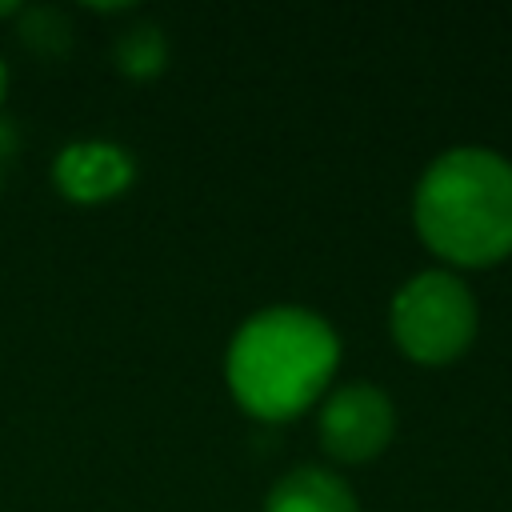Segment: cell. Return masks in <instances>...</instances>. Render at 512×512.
I'll return each mask as SVG.
<instances>
[{
  "instance_id": "1",
  "label": "cell",
  "mask_w": 512,
  "mask_h": 512,
  "mask_svg": "<svg viewBox=\"0 0 512 512\" xmlns=\"http://www.w3.org/2000/svg\"><path fill=\"white\" fill-rule=\"evenodd\" d=\"M412 216L432 252L452 264H492L512 252V160L464 144L440 152L412 196Z\"/></svg>"
},
{
  "instance_id": "2",
  "label": "cell",
  "mask_w": 512,
  "mask_h": 512,
  "mask_svg": "<svg viewBox=\"0 0 512 512\" xmlns=\"http://www.w3.org/2000/svg\"><path fill=\"white\" fill-rule=\"evenodd\" d=\"M336 360L340 340L324 316L276 304L236 328L228 344V384L248 412L284 420L324 392Z\"/></svg>"
},
{
  "instance_id": "3",
  "label": "cell",
  "mask_w": 512,
  "mask_h": 512,
  "mask_svg": "<svg viewBox=\"0 0 512 512\" xmlns=\"http://www.w3.org/2000/svg\"><path fill=\"white\" fill-rule=\"evenodd\" d=\"M392 336L420 364L456 360L476 336V300L444 268H424L392 296Z\"/></svg>"
},
{
  "instance_id": "4",
  "label": "cell",
  "mask_w": 512,
  "mask_h": 512,
  "mask_svg": "<svg viewBox=\"0 0 512 512\" xmlns=\"http://www.w3.org/2000/svg\"><path fill=\"white\" fill-rule=\"evenodd\" d=\"M396 428V408L388 392L368 380L336 388L320 408V440L340 460H372Z\"/></svg>"
},
{
  "instance_id": "5",
  "label": "cell",
  "mask_w": 512,
  "mask_h": 512,
  "mask_svg": "<svg viewBox=\"0 0 512 512\" xmlns=\"http://www.w3.org/2000/svg\"><path fill=\"white\" fill-rule=\"evenodd\" d=\"M136 176L132 152L116 140H72L56 156V184L68 200L100 204L120 196Z\"/></svg>"
},
{
  "instance_id": "6",
  "label": "cell",
  "mask_w": 512,
  "mask_h": 512,
  "mask_svg": "<svg viewBox=\"0 0 512 512\" xmlns=\"http://www.w3.org/2000/svg\"><path fill=\"white\" fill-rule=\"evenodd\" d=\"M264 512H356V496L336 472L304 464L280 476L264 500Z\"/></svg>"
},
{
  "instance_id": "7",
  "label": "cell",
  "mask_w": 512,
  "mask_h": 512,
  "mask_svg": "<svg viewBox=\"0 0 512 512\" xmlns=\"http://www.w3.org/2000/svg\"><path fill=\"white\" fill-rule=\"evenodd\" d=\"M112 56H116V68H120L124 76L148 80V76H156V72L164 68V60H168V40H164L160 24L140 20V24H132V28H124V32L116 36Z\"/></svg>"
},
{
  "instance_id": "8",
  "label": "cell",
  "mask_w": 512,
  "mask_h": 512,
  "mask_svg": "<svg viewBox=\"0 0 512 512\" xmlns=\"http://www.w3.org/2000/svg\"><path fill=\"white\" fill-rule=\"evenodd\" d=\"M20 40L40 56H64L72 44V24L60 8L36 4V8L20 12Z\"/></svg>"
},
{
  "instance_id": "9",
  "label": "cell",
  "mask_w": 512,
  "mask_h": 512,
  "mask_svg": "<svg viewBox=\"0 0 512 512\" xmlns=\"http://www.w3.org/2000/svg\"><path fill=\"white\" fill-rule=\"evenodd\" d=\"M4 84H8V72H4V60H0V100H4Z\"/></svg>"
},
{
  "instance_id": "10",
  "label": "cell",
  "mask_w": 512,
  "mask_h": 512,
  "mask_svg": "<svg viewBox=\"0 0 512 512\" xmlns=\"http://www.w3.org/2000/svg\"><path fill=\"white\" fill-rule=\"evenodd\" d=\"M4 12H16V4H0V16H4Z\"/></svg>"
}]
</instances>
